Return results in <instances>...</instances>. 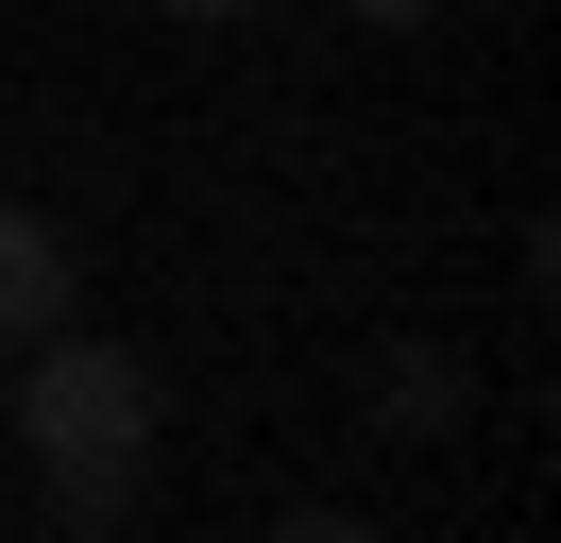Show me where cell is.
<instances>
[{
    "label": "cell",
    "instance_id": "cell-1",
    "mask_svg": "<svg viewBox=\"0 0 561 543\" xmlns=\"http://www.w3.org/2000/svg\"><path fill=\"white\" fill-rule=\"evenodd\" d=\"M18 441H35L51 527L103 543L119 509H137V459H153V357L137 339H85V323L18 339Z\"/></svg>",
    "mask_w": 561,
    "mask_h": 543
},
{
    "label": "cell",
    "instance_id": "cell-2",
    "mask_svg": "<svg viewBox=\"0 0 561 543\" xmlns=\"http://www.w3.org/2000/svg\"><path fill=\"white\" fill-rule=\"evenodd\" d=\"M51 323H69V238H51L35 204H0V357L51 339Z\"/></svg>",
    "mask_w": 561,
    "mask_h": 543
},
{
    "label": "cell",
    "instance_id": "cell-3",
    "mask_svg": "<svg viewBox=\"0 0 561 543\" xmlns=\"http://www.w3.org/2000/svg\"><path fill=\"white\" fill-rule=\"evenodd\" d=\"M443 407H459V357H425V339H391V357H375V425H391V441H425Z\"/></svg>",
    "mask_w": 561,
    "mask_h": 543
},
{
    "label": "cell",
    "instance_id": "cell-4",
    "mask_svg": "<svg viewBox=\"0 0 561 543\" xmlns=\"http://www.w3.org/2000/svg\"><path fill=\"white\" fill-rule=\"evenodd\" d=\"M273 543H375V527H357V509H289Z\"/></svg>",
    "mask_w": 561,
    "mask_h": 543
},
{
    "label": "cell",
    "instance_id": "cell-5",
    "mask_svg": "<svg viewBox=\"0 0 561 543\" xmlns=\"http://www.w3.org/2000/svg\"><path fill=\"white\" fill-rule=\"evenodd\" d=\"M171 18H187V34H239V18H273V0H171Z\"/></svg>",
    "mask_w": 561,
    "mask_h": 543
},
{
    "label": "cell",
    "instance_id": "cell-6",
    "mask_svg": "<svg viewBox=\"0 0 561 543\" xmlns=\"http://www.w3.org/2000/svg\"><path fill=\"white\" fill-rule=\"evenodd\" d=\"M341 18H375V34H425V18H443V0H341Z\"/></svg>",
    "mask_w": 561,
    "mask_h": 543
}]
</instances>
